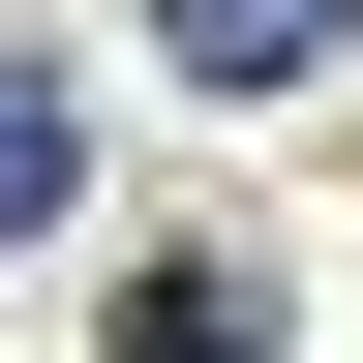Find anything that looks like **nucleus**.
I'll return each instance as SVG.
<instances>
[{
  "label": "nucleus",
  "mask_w": 363,
  "mask_h": 363,
  "mask_svg": "<svg viewBox=\"0 0 363 363\" xmlns=\"http://www.w3.org/2000/svg\"><path fill=\"white\" fill-rule=\"evenodd\" d=\"M121 363H272V242H182V272H121Z\"/></svg>",
  "instance_id": "nucleus-1"
},
{
  "label": "nucleus",
  "mask_w": 363,
  "mask_h": 363,
  "mask_svg": "<svg viewBox=\"0 0 363 363\" xmlns=\"http://www.w3.org/2000/svg\"><path fill=\"white\" fill-rule=\"evenodd\" d=\"M61 182H91V121H61V61H0V242H61Z\"/></svg>",
  "instance_id": "nucleus-3"
},
{
  "label": "nucleus",
  "mask_w": 363,
  "mask_h": 363,
  "mask_svg": "<svg viewBox=\"0 0 363 363\" xmlns=\"http://www.w3.org/2000/svg\"><path fill=\"white\" fill-rule=\"evenodd\" d=\"M333 30H363V0H152V61H182V91H303Z\"/></svg>",
  "instance_id": "nucleus-2"
}]
</instances>
